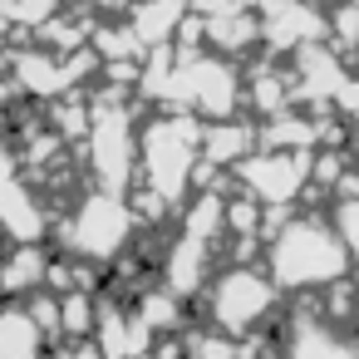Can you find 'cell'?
<instances>
[{
	"label": "cell",
	"instance_id": "obj_1",
	"mask_svg": "<svg viewBox=\"0 0 359 359\" xmlns=\"http://www.w3.org/2000/svg\"><path fill=\"white\" fill-rule=\"evenodd\" d=\"M266 266H271V280L280 290H325L349 271V246L325 222L300 217V222H285L271 236Z\"/></svg>",
	"mask_w": 359,
	"mask_h": 359
},
{
	"label": "cell",
	"instance_id": "obj_2",
	"mask_svg": "<svg viewBox=\"0 0 359 359\" xmlns=\"http://www.w3.org/2000/svg\"><path fill=\"white\" fill-rule=\"evenodd\" d=\"M197 138L202 123L187 114H168L153 118L143 143H138V163H143V182L153 197H163L168 207L182 202V192L192 187V163H197Z\"/></svg>",
	"mask_w": 359,
	"mask_h": 359
},
{
	"label": "cell",
	"instance_id": "obj_3",
	"mask_svg": "<svg viewBox=\"0 0 359 359\" xmlns=\"http://www.w3.org/2000/svg\"><path fill=\"white\" fill-rule=\"evenodd\" d=\"M89 163H94V177L104 192H118L128 187L133 177V163H138V143H133V118L123 104H99L89 114Z\"/></svg>",
	"mask_w": 359,
	"mask_h": 359
},
{
	"label": "cell",
	"instance_id": "obj_4",
	"mask_svg": "<svg viewBox=\"0 0 359 359\" xmlns=\"http://www.w3.org/2000/svg\"><path fill=\"white\" fill-rule=\"evenodd\" d=\"M207 305H212V325L222 334H246V330H256L276 310V285L261 271H251V266H231L226 276L212 280V300Z\"/></svg>",
	"mask_w": 359,
	"mask_h": 359
},
{
	"label": "cell",
	"instance_id": "obj_5",
	"mask_svg": "<svg viewBox=\"0 0 359 359\" xmlns=\"http://www.w3.org/2000/svg\"><path fill=\"white\" fill-rule=\"evenodd\" d=\"M236 182L266 202V207H290L300 197V187L310 182V153H280V148H266L256 158H236L231 163Z\"/></svg>",
	"mask_w": 359,
	"mask_h": 359
},
{
	"label": "cell",
	"instance_id": "obj_6",
	"mask_svg": "<svg viewBox=\"0 0 359 359\" xmlns=\"http://www.w3.org/2000/svg\"><path fill=\"white\" fill-rule=\"evenodd\" d=\"M128 231H133V212H128V202H123L118 192H94V197H84L79 212H74L69 246L84 251V256H94V261H109V256L123 251Z\"/></svg>",
	"mask_w": 359,
	"mask_h": 359
},
{
	"label": "cell",
	"instance_id": "obj_7",
	"mask_svg": "<svg viewBox=\"0 0 359 359\" xmlns=\"http://www.w3.org/2000/svg\"><path fill=\"white\" fill-rule=\"evenodd\" d=\"M261 6L266 15L256 20V30L271 50H300V45L325 40V15L310 11L305 0H261Z\"/></svg>",
	"mask_w": 359,
	"mask_h": 359
},
{
	"label": "cell",
	"instance_id": "obj_8",
	"mask_svg": "<svg viewBox=\"0 0 359 359\" xmlns=\"http://www.w3.org/2000/svg\"><path fill=\"white\" fill-rule=\"evenodd\" d=\"M89 339L99 344L104 359H143L148 344H153V330L138 315H128V310H99Z\"/></svg>",
	"mask_w": 359,
	"mask_h": 359
},
{
	"label": "cell",
	"instance_id": "obj_9",
	"mask_svg": "<svg viewBox=\"0 0 359 359\" xmlns=\"http://www.w3.org/2000/svg\"><path fill=\"white\" fill-rule=\"evenodd\" d=\"M0 231L15 241H40L45 236V212L35 202V192L20 182V172L11 182H0Z\"/></svg>",
	"mask_w": 359,
	"mask_h": 359
},
{
	"label": "cell",
	"instance_id": "obj_10",
	"mask_svg": "<svg viewBox=\"0 0 359 359\" xmlns=\"http://www.w3.org/2000/svg\"><path fill=\"white\" fill-rule=\"evenodd\" d=\"M182 15H187V0H138L133 15H128V35L138 40V50L172 45Z\"/></svg>",
	"mask_w": 359,
	"mask_h": 359
},
{
	"label": "cell",
	"instance_id": "obj_11",
	"mask_svg": "<svg viewBox=\"0 0 359 359\" xmlns=\"http://www.w3.org/2000/svg\"><path fill=\"white\" fill-rule=\"evenodd\" d=\"M45 344L50 339L40 334L25 305H0V359H40Z\"/></svg>",
	"mask_w": 359,
	"mask_h": 359
},
{
	"label": "cell",
	"instance_id": "obj_12",
	"mask_svg": "<svg viewBox=\"0 0 359 359\" xmlns=\"http://www.w3.org/2000/svg\"><path fill=\"white\" fill-rule=\"evenodd\" d=\"M295 55H300V79H295V84L325 104V99L334 94V84L344 79V55H334V50L320 45V40H315V45H300Z\"/></svg>",
	"mask_w": 359,
	"mask_h": 359
},
{
	"label": "cell",
	"instance_id": "obj_13",
	"mask_svg": "<svg viewBox=\"0 0 359 359\" xmlns=\"http://www.w3.org/2000/svg\"><path fill=\"white\" fill-rule=\"evenodd\" d=\"M207 251H212V246H202V241H192V236H177V246L163 256V276H168V290H172L177 300L192 295V290H202Z\"/></svg>",
	"mask_w": 359,
	"mask_h": 359
},
{
	"label": "cell",
	"instance_id": "obj_14",
	"mask_svg": "<svg viewBox=\"0 0 359 359\" xmlns=\"http://www.w3.org/2000/svg\"><path fill=\"white\" fill-rule=\"evenodd\" d=\"M261 143H266V148H280V153H310V148L320 143V123L305 118V114L280 109V114H271V123L261 128Z\"/></svg>",
	"mask_w": 359,
	"mask_h": 359
},
{
	"label": "cell",
	"instance_id": "obj_15",
	"mask_svg": "<svg viewBox=\"0 0 359 359\" xmlns=\"http://www.w3.org/2000/svg\"><path fill=\"white\" fill-rule=\"evenodd\" d=\"M251 138H256V128H246V123H217V128H202L197 153L207 168H231L236 158H246Z\"/></svg>",
	"mask_w": 359,
	"mask_h": 359
},
{
	"label": "cell",
	"instance_id": "obj_16",
	"mask_svg": "<svg viewBox=\"0 0 359 359\" xmlns=\"http://www.w3.org/2000/svg\"><path fill=\"white\" fill-rule=\"evenodd\" d=\"M45 251L35 246V241H20L6 261H0V290L6 295H25V290H35V285H45Z\"/></svg>",
	"mask_w": 359,
	"mask_h": 359
},
{
	"label": "cell",
	"instance_id": "obj_17",
	"mask_svg": "<svg viewBox=\"0 0 359 359\" xmlns=\"http://www.w3.org/2000/svg\"><path fill=\"white\" fill-rule=\"evenodd\" d=\"M285 359H354L349 354V344L320 320V325H295V334H290V344H285Z\"/></svg>",
	"mask_w": 359,
	"mask_h": 359
},
{
	"label": "cell",
	"instance_id": "obj_18",
	"mask_svg": "<svg viewBox=\"0 0 359 359\" xmlns=\"http://www.w3.org/2000/svg\"><path fill=\"white\" fill-rule=\"evenodd\" d=\"M182 236H192V241H202V246H212V241L222 236V197H217V192H202V197L192 202V212H187V222H182Z\"/></svg>",
	"mask_w": 359,
	"mask_h": 359
},
{
	"label": "cell",
	"instance_id": "obj_19",
	"mask_svg": "<svg viewBox=\"0 0 359 359\" xmlns=\"http://www.w3.org/2000/svg\"><path fill=\"white\" fill-rule=\"evenodd\" d=\"M94 315H99V305L89 300V290H65L60 295V334L65 339H84L94 330Z\"/></svg>",
	"mask_w": 359,
	"mask_h": 359
},
{
	"label": "cell",
	"instance_id": "obj_20",
	"mask_svg": "<svg viewBox=\"0 0 359 359\" xmlns=\"http://www.w3.org/2000/svg\"><path fill=\"white\" fill-rule=\"evenodd\" d=\"M133 315L158 334V330H177V315H182V310H177V295H172V290H143V300H138Z\"/></svg>",
	"mask_w": 359,
	"mask_h": 359
},
{
	"label": "cell",
	"instance_id": "obj_21",
	"mask_svg": "<svg viewBox=\"0 0 359 359\" xmlns=\"http://www.w3.org/2000/svg\"><path fill=\"white\" fill-rule=\"evenodd\" d=\"M60 0H0V11H6L11 25H45L55 15Z\"/></svg>",
	"mask_w": 359,
	"mask_h": 359
},
{
	"label": "cell",
	"instance_id": "obj_22",
	"mask_svg": "<svg viewBox=\"0 0 359 359\" xmlns=\"http://www.w3.org/2000/svg\"><path fill=\"white\" fill-rule=\"evenodd\" d=\"M285 79L280 74H256V84H251V104L261 109V114H280L285 109Z\"/></svg>",
	"mask_w": 359,
	"mask_h": 359
},
{
	"label": "cell",
	"instance_id": "obj_23",
	"mask_svg": "<svg viewBox=\"0 0 359 359\" xmlns=\"http://www.w3.org/2000/svg\"><path fill=\"white\" fill-rule=\"evenodd\" d=\"M25 310H30V320L40 325V334H45V339H50V334H60V300H55V295H35Z\"/></svg>",
	"mask_w": 359,
	"mask_h": 359
},
{
	"label": "cell",
	"instance_id": "obj_24",
	"mask_svg": "<svg viewBox=\"0 0 359 359\" xmlns=\"http://www.w3.org/2000/svg\"><path fill=\"white\" fill-rule=\"evenodd\" d=\"M354 50V6L339 0L334 6V55H349Z\"/></svg>",
	"mask_w": 359,
	"mask_h": 359
},
{
	"label": "cell",
	"instance_id": "obj_25",
	"mask_svg": "<svg viewBox=\"0 0 359 359\" xmlns=\"http://www.w3.org/2000/svg\"><path fill=\"white\" fill-rule=\"evenodd\" d=\"M60 133H65V138L89 133V109H84V99H69V104L60 109Z\"/></svg>",
	"mask_w": 359,
	"mask_h": 359
},
{
	"label": "cell",
	"instance_id": "obj_26",
	"mask_svg": "<svg viewBox=\"0 0 359 359\" xmlns=\"http://www.w3.org/2000/svg\"><path fill=\"white\" fill-rule=\"evenodd\" d=\"M65 359H104V354H99V344H94V339L84 334V339H74V349H69Z\"/></svg>",
	"mask_w": 359,
	"mask_h": 359
},
{
	"label": "cell",
	"instance_id": "obj_27",
	"mask_svg": "<svg viewBox=\"0 0 359 359\" xmlns=\"http://www.w3.org/2000/svg\"><path fill=\"white\" fill-rule=\"evenodd\" d=\"M11 177H15V158H11L6 138H0V182H11Z\"/></svg>",
	"mask_w": 359,
	"mask_h": 359
},
{
	"label": "cell",
	"instance_id": "obj_28",
	"mask_svg": "<svg viewBox=\"0 0 359 359\" xmlns=\"http://www.w3.org/2000/svg\"><path fill=\"white\" fill-rule=\"evenodd\" d=\"M79 6H123V0H79Z\"/></svg>",
	"mask_w": 359,
	"mask_h": 359
},
{
	"label": "cell",
	"instance_id": "obj_29",
	"mask_svg": "<svg viewBox=\"0 0 359 359\" xmlns=\"http://www.w3.org/2000/svg\"><path fill=\"white\" fill-rule=\"evenodd\" d=\"M231 6H236V11H251V6H261V0H231Z\"/></svg>",
	"mask_w": 359,
	"mask_h": 359
}]
</instances>
